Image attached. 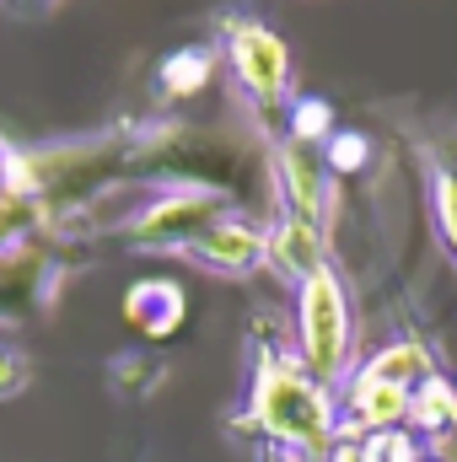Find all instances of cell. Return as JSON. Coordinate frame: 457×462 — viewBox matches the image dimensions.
Returning a JSON list of instances; mask_svg holds the SVG:
<instances>
[{"instance_id": "1", "label": "cell", "mask_w": 457, "mask_h": 462, "mask_svg": "<svg viewBox=\"0 0 457 462\" xmlns=\"http://www.w3.org/2000/svg\"><path fill=\"white\" fill-rule=\"evenodd\" d=\"M237 430L264 436L269 447L296 452V457H329L344 441L329 387L307 371V360H291L285 349H258L253 398H247V414L237 420Z\"/></svg>"}, {"instance_id": "2", "label": "cell", "mask_w": 457, "mask_h": 462, "mask_svg": "<svg viewBox=\"0 0 457 462\" xmlns=\"http://www.w3.org/2000/svg\"><path fill=\"white\" fill-rule=\"evenodd\" d=\"M296 334H302V360H307V371H312L323 387L340 382L344 371H350L355 318H350L344 280L329 263L296 285Z\"/></svg>"}, {"instance_id": "3", "label": "cell", "mask_w": 457, "mask_h": 462, "mask_svg": "<svg viewBox=\"0 0 457 462\" xmlns=\"http://www.w3.org/2000/svg\"><path fill=\"white\" fill-rule=\"evenodd\" d=\"M227 54L231 70H237V87L247 97V108L275 124L285 114V97H291V54H285V38L258 22V16H231L227 22Z\"/></svg>"}, {"instance_id": "4", "label": "cell", "mask_w": 457, "mask_h": 462, "mask_svg": "<svg viewBox=\"0 0 457 462\" xmlns=\"http://www.w3.org/2000/svg\"><path fill=\"white\" fill-rule=\"evenodd\" d=\"M227 216V205L216 194H200V189H183V194H167L145 210H135V221L124 226L129 247H156V253H183L205 226H216Z\"/></svg>"}, {"instance_id": "5", "label": "cell", "mask_w": 457, "mask_h": 462, "mask_svg": "<svg viewBox=\"0 0 457 462\" xmlns=\"http://www.w3.org/2000/svg\"><path fill=\"white\" fill-rule=\"evenodd\" d=\"M275 189H280V216L329 226V172L302 140L275 145Z\"/></svg>"}, {"instance_id": "6", "label": "cell", "mask_w": 457, "mask_h": 462, "mask_svg": "<svg viewBox=\"0 0 457 462\" xmlns=\"http://www.w3.org/2000/svg\"><path fill=\"white\" fill-rule=\"evenodd\" d=\"M183 258H194L210 274H253L258 263H269V236L258 226H247V221L221 216L216 226H205L183 247Z\"/></svg>"}, {"instance_id": "7", "label": "cell", "mask_w": 457, "mask_h": 462, "mask_svg": "<svg viewBox=\"0 0 457 462\" xmlns=\"http://www.w3.org/2000/svg\"><path fill=\"white\" fill-rule=\"evenodd\" d=\"M183 312H189V301H183V291H178L173 280H140V285H129V296H124V318H129L145 339H167V334L183 323Z\"/></svg>"}, {"instance_id": "8", "label": "cell", "mask_w": 457, "mask_h": 462, "mask_svg": "<svg viewBox=\"0 0 457 462\" xmlns=\"http://www.w3.org/2000/svg\"><path fill=\"white\" fill-rule=\"evenodd\" d=\"M269 263L285 274V280H307V274H318L329 258H323V226H312V221H291V216H280L275 231H269Z\"/></svg>"}, {"instance_id": "9", "label": "cell", "mask_w": 457, "mask_h": 462, "mask_svg": "<svg viewBox=\"0 0 457 462\" xmlns=\"http://www.w3.org/2000/svg\"><path fill=\"white\" fill-rule=\"evenodd\" d=\"M366 371H377V376H387V382H398V387H425V382H436V360H431V349L420 345V339H398V345L377 349L371 360H366Z\"/></svg>"}, {"instance_id": "10", "label": "cell", "mask_w": 457, "mask_h": 462, "mask_svg": "<svg viewBox=\"0 0 457 462\" xmlns=\"http://www.w3.org/2000/svg\"><path fill=\"white\" fill-rule=\"evenodd\" d=\"M355 447H360V462H420V441H415L404 425L371 430V436H360Z\"/></svg>"}, {"instance_id": "11", "label": "cell", "mask_w": 457, "mask_h": 462, "mask_svg": "<svg viewBox=\"0 0 457 462\" xmlns=\"http://www.w3.org/2000/svg\"><path fill=\"white\" fill-rule=\"evenodd\" d=\"M205 70H210V60H205L200 49H183L178 60H167L162 76H167V92H173V97H189L194 87H205Z\"/></svg>"}, {"instance_id": "12", "label": "cell", "mask_w": 457, "mask_h": 462, "mask_svg": "<svg viewBox=\"0 0 457 462\" xmlns=\"http://www.w3.org/2000/svg\"><path fill=\"white\" fill-rule=\"evenodd\" d=\"M436 221H442V236L457 253V167H442L436 172Z\"/></svg>"}, {"instance_id": "13", "label": "cell", "mask_w": 457, "mask_h": 462, "mask_svg": "<svg viewBox=\"0 0 457 462\" xmlns=\"http://www.w3.org/2000/svg\"><path fill=\"white\" fill-rule=\"evenodd\" d=\"M323 124H329V108H323V103H302V108H296V134H291V140L307 145L312 134H323Z\"/></svg>"}, {"instance_id": "14", "label": "cell", "mask_w": 457, "mask_h": 462, "mask_svg": "<svg viewBox=\"0 0 457 462\" xmlns=\"http://www.w3.org/2000/svg\"><path fill=\"white\" fill-rule=\"evenodd\" d=\"M22 382H27V360H22L16 349H0V398L16 393Z\"/></svg>"}, {"instance_id": "15", "label": "cell", "mask_w": 457, "mask_h": 462, "mask_svg": "<svg viewBox=\"0 0 457 462\" xmlns=\"http://www.w3.org/2000/svg\"><path fill=\"white\" fill-rule=\"evenodd\" d=\"M360 151H366V145H360L355 134H344V140H334V145H329V162H340L344 172H350V167L360 162Z\"/></svg>"}, {"instance_id": "16", "label": "cell", "mask_w": 457, "mask_h": 462, "mask_svg": "<svg viewBox=\"0 0 457 462\" xmlns=\"http://www.w3.org/2000/svg\"><path fill=\"white\" fill-rule=\"evenodd\" d=\"M11 11H43V5H54V0H5Z\"/></svg>"}, {"instance_id": "17", "label": "cell", "mask_w": 457, "mask_h": 462, "mask_svg": "<svg viewBox=\"0 0 457 462\" xmlns=\"http://www.w3.org/2000/svg\"><path fill=\"white\" fill-rule=\"evenodd\" d=\"M264 462H302V457H296V452H280V447H269V457H264Z\"/></svg>"}]
</instances>
